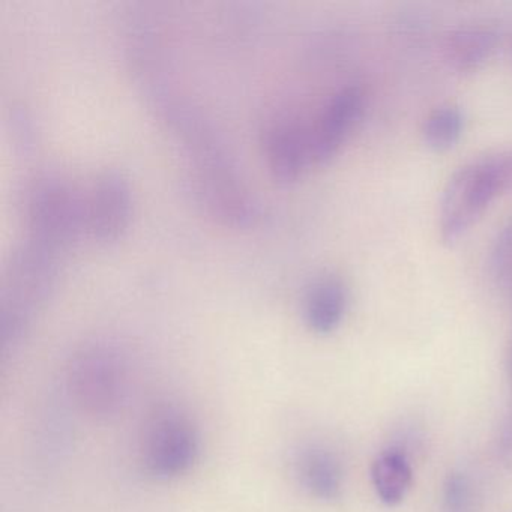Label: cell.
I'll return each instance as SVG.
<instances>
[{
	"label": "cell",
	"instance_id": "obj_1",
	"mask_svg": "<svg viewBox=\"0 0 512 512\" xmlns=\"http://www.w3.org/2000/svg\"><path fill=\"white\" fill-rule=\"evenodd\" d=\"M187 149L197 194L214 217L244 226L254 217V203L239 178L232 155L214 128L193 109L172 125Z\"/></svg>",
	"mask_w": 512,
	"mask_h": 512
},
{
	"label": "cell",
	"instance_id": "obj_2",
	"mask_svg": "<svg viewBox=\"0 0 512 512\" xmlns=\"http://www.w3.org/2000/svg\"><path fill=\"white\" fill-rule=\"evenodd\" d=\"M64 254L25 238L11 253L2 280V349H14L25 337L35 313L49 301Z\"/></svg>",
	"mask_w": 512,
	"mask_h": 512
},
{
	"label": "cell",
	"instance_id": "obj_3",
	"mask_svg": "<svg viewBox=\"0 0 512 512\" xmlns=\"http://www.w3.org/2000/svg\"><path fill=\"white\" fill-rule=\"evenodd\" d=\"M68 388L77 406L88 415L104 419L116 415L130 391L127 358L113 344H88L71 361Z\"/></svg>",
	"mask_w": 512,
	"mask_h": 512
},
{
	"label": "cell",
	"instance_id": "obj_4",
	"mask_svg": "<svg viewBox=\"0 0 512 512\" xmlns=\"http://www.w3.org/2000/svg\"><path fill=\"white\" fill-rule=\"evenodd\" d=\"M26 238L64 254L85 230V203L55 173H41L25 196Z\"/></svg>",
	"mask_w": 512,
	"mask_h": 512
},
{
	"label": "cell",
	"instance_id": "obj_5",
	"mask_svg": "<svg viewBox=\"0 0 512 512\" xmlns=\"http://www.w3.org/2000/svg\"><path fill=\"white\" fill-rule=\"evenodd\" d=\"M196 425L182 410L161 407L149 419L143 434L142 463L157 479H173L187 473L199 457Z\"/></svg>",
	"mask_w": 512,
	"mask_h": 512
},
{
	"label": "cell",
	"instance_id": "obj_6",
	"mask_svg": "<svg viewBox=\"0 0 512 512\" xmlns=\"http://www.w3.org/2000/svg\"><path fill=\"white\" fill-rule=\"evenodd\" d=\"M500 196L484 157L460 167L446 182L440 197L439 230L445 244L452 245L482 217Z\"/></svg>",
	"mask_w": 512,
	"mask_h": 512
},
{
	"label": "cell",
	"instance_id": "obj_7",
	"mask_svg": "<svg viewBox=\"0 0 512 512\" xmlns=\"http://www.w3.org/2000/svg\"><path fill=\"white\" fill-rule=\"evenodd\" d=\"M85 203V230L101 244H112L127 232L133 215L130 182L119 170L100 173Z\"/></svg>",
	"mask_w": 512,
	"mask_h": 512
},
{
	"label": "cell",
	"instance_id": "obj_8",
	"mask_svg": "<svg viewBox=\"0 0 512 512\" xmlns=\"http://www.w3.org/2000/svg\"><path fill=\"white\" fill-rule=\"evenodd\" d=\"M365 110V94L359 86H344L331 95L308 125L311 160L326 164L343 148Z\"/></svg>",
	"mask_w": 512,
	"mask_h": 512
},
{
	"label": "cell",
	"instance_id": "obj_9",
	"mask_svg": "<svg viewBox=\"0 0 512 512\" xmlns=\"http://www.w3.org/2000/svg\"><path fill=\"white\" fill-rule=\"evenodd\" d=\"M265 154L269 172L280 184H293L298 181L311 160L308 125L293 118L275 119L265 134Z\"/></svg>",
	"mask_w": 512,
	"mask_h": 512
},
{
	"label": "cell",
	"instance_id": "obj_10",
	"mask_svg": "<svg viewBox=\"0 0 512 512\" xmlns=\"http://www.w3.org/2000/svg\"><path fill=\"white\" fill-rule=\"evenodd\" d=\"M347 304L349 293L340 277L334 274L317 277L305 292L302 305L305 325L314 334H331L343 322Z\"/></svg>",
	"mask_w": 512,
	"mask_h": 512
},
{
	"label": "cell",
	"instance_id": "obj_11",
	"mask_svg": "<svg viewBox=\"0 0 512 512\" xmlns=\"http://www.w3.org/2000/svg\"><path fill=\"white\" fill-rule=\"evenodd\" d=\"M499 32L487 25H466L454 29L443 46L446 64L461 74L481 70L499 46Z\"/></svg>",
	"mask_w": 512,
	"mask_h": 512
},
{
	"label": "cell",
	"instance_id": "obj_12",
	"mask_svg": "<svg viewBox=\"0 0 512 512\" xmlns=\"http://www.w3.org/2000/svg\"><path fill=\"white\" fill-rule=\"evenodd\" d=\"M296 475L302 487L316 499L335 500L343 488L340 461L322 446H308L296 458Z\"/></svg>",
	"mask_w": 512,
	"mask_h": 512
},
{
	"label": "cell",
	"instance_id": "obj_13",
	"mask_svg": "<svg viewBox=\"0 0 512 512\" xmlns=\"http://www.w3.org/2000/svg\"><path fill=\"white\" fill-rule=\"evenodd\" d=\"M374 490L385 505L403 502L412 487V467L403 452L386 451L376 458L371 467Z\"/></svg>",
	"mask_w": 512,
	"mask_h": 512
},
{
	"label": "cell",
	"instance_id": "obj_14",
	"mask_svg": "<svg viewBox=\"0 0 512 512\" xmlns=\"http://www.w3.org/2000/svg\"><path fill=\"white\" fill-rule=\"evenodd\" d=\"M464 115L455 104L436 107L425 118L422 125V139L434 152H446L457 145L463 136Z\"/></svg>",
	"mask_w": 512,
	"mask_h": 512
},
{
	"label": "cell",
	"instance_id": "obj_15",
	"mask_svg": "<svg viewBox=\"0 0 512 512\" xmlns=\"http://www.w3.org/2000/svg\"><path fill=\"white\" fill-rule=\"evenodd\" d=\"M488 265L497 286L512 293V218H509L493 242Z\"/></svg>",
	"mask_w": 512,
	"mask_h": 512
},
{
	"label": "cell",
	"instance_id": "obj_16",
	"mask_svg": "<svg viewBox=\"0 0 512 512\" xmlns=\"http://www.w3.org/2000/svg\"><path fill=\"white\" fill-rule=\"evenodd\" d=\"M445 512H475L476 494L472 481L464 473L452 472L443 485Z\"/></svg>",
	"mask_w": 512,
	"mask_h": 512
},
{
	"label": "cell",
	"instance_id": "obj_17",
	"mask_svg": "<svg viewBox=\"0 0 512 512\" xmlns=\"http://www.w3.org/2000/svg\"><path fill=\"white\" fill-rule=\"evenodd\" d=\"M484 160L496 181L500 196L512 193V149L485 155Z\"/></svg>",
	"mask_w": 512,
	"mask_h": 512
},
{
	"label": "cell",
	"instance_id": "obj_18",
	"mask_svg": "<svg viewBox=\"0 0 512 512\" xmlns=\"http://www.w3.org/2000/svg\"><path fill=\"white\" fill-rule=\"evenodd\" d=\"M511 374H512V353H511Z\"/></svg>",
	"mask_w": 512,
	"mask_h": 512
}]
</instances>
